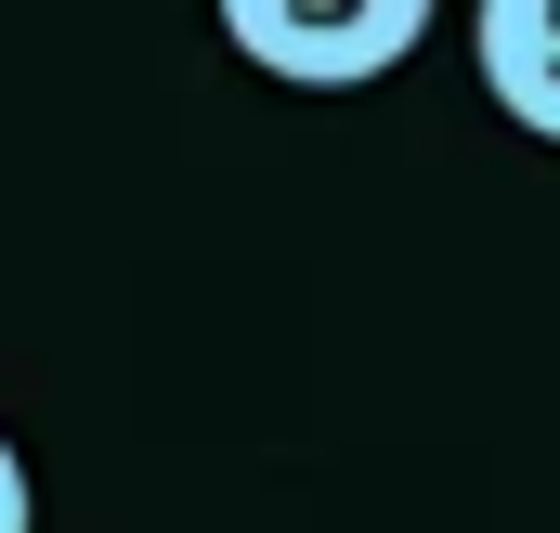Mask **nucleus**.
Here are the masks:
<instances>
[{
  "label": "nucleus",
  "mask_w": 560,
  "mask_h": 533,
  "mask_svg": "<svg viewBox=\"0 0 560 533\" xmlns=\"http://www.w3.org/2000/svg\"><path fill=\"white\" fill-rule=\"evenodd\" d=\"M443 0H222V39L287 92H365L430 39Z\"/></svg>",
  "instance_id": "nucleus-1"
},
{
  "label": "nucleus",
  "mask_w": 560,
  "mask_h": 533,
  "mask_svg": "<svg viewBox=\"0 0 560 533\" xmlns=\"http://www.w3.org/2000/svg\"><path fill=\"white\" fill-rule=\"evenodd\" d=\"M469 66L509 131L560 143V0H469Z\"/></svg>",
  "instance_id": "nucleus-2"
},
{
  "label": "nucleus",
  "mask_w": 560,
  "mask_h": 533,
  "mask_svg": "<svg viewBox=\"0 0 560 533\" xmlns=\"http://www.w3.org/2000/svg\"><path fill=\"white\" fill-rule=\"evenodd\" d=\"M0 533H39V495H26V455L0 442Z\"/></svg>",
  "instance_id": "nucleus-3"
}]
</instances>
